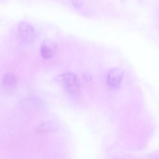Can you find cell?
<instances>
[{"mask_svg":"<svg viewBox=\"0 0 159 159\" xmlns=\"http://www.w3.org/2000/svg\"><path fill=\"white\" fill-rule=\"evenodd\" d=\"M3 83L6 86H13L16 83V78L12 73H8L4 76Z\"/></svg>","mask_w":159,"mask_h":159,"instance_id":"5b68a950","label":"cell"},{"mask_svg":"<svg viewBox=\"0 0 159 159\" xmlns=\"http://www.w3.org/2000/svg\"><path fill=\"white\" fill-rule=\"evenodd\" d=\"M78 0H72L73 2V4L75 5V6H78V7H80L81 5V0H80L79 1H77Z\"/></svg>","mask_w":159,"mask_h":159,"instance_id":"8992f818","label":"cell"},{"mask_svg":"<svg viewBox=\"0 0 159 159\" xmlns=\"http://www.w3.org/2000/svg\"><path fill=\"white\" fill-rule=\"evenodd\" d=\"M123 77V72L120 69L113 68L108 73L107 82L111 87L117 88L120 84Z\"/></svg>","mask_w":159,"mask_h":159,"instance_id":"7a4b0ae2","label":"cell"},{"mask_svg":"<svg viewBox=\"0 0 159 159\" xmlns=\"http://www.w3.org/2000/svg\"><path fill=\"white\" fill-rule=\"evenodd\" d=\"M60 82L64 88L69 90L76 87L78 84L77 76L71 72L62 74L60 77Z\"/></svg>","mask_w":159,"mask_h":159,"instance_id":"3957f363","label":"cell"},{"mask_svg":"<svg viewBox=\"0 0 159 159\" xmlns=\"http://www.w3.org/2000/svg\"><path fill=\"white\" fill-rule=\"evenodd\" d=\"M56 46L52 42L46 40L43 42L41 48V54L44 59H49L53 55Z\"/></svg>","mask_w":159,"mask_h":159,"instance_id":"277c9868","label":"cell"},{"mask_svg":"<svg viewBox=\"0 0 159 159\" xmlns=\"http://www.w3.org/2000/svg\"><path fill=\"white\" fill-rule=\"evenodd\" d=\"M18 35L23 42L27 43L33 42L36 38V32L33 27L27 22H23L18 27Z\"/></svg>","mask_w":159,"mask_h":159,"instance_id":"6da1fadb","label":"cell"}]
</instances>
